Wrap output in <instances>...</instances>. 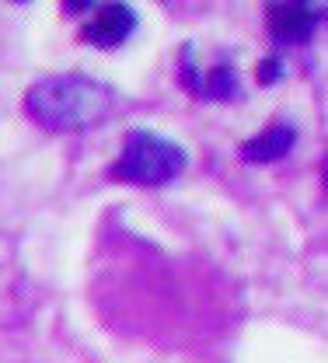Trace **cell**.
I'll return each mask as SVG.
<instances>
[{"label":"cell","instance_id":"6da1fadb","mask_svg":"<svg viewBox=\"0 0 328 363\" xmlns=\"http://www.w3.org/2000/svg\"><path fill=\"white\" fill-rule=\"evenodd\" d=\"M119 91L88 74H52L25 91V112L49 133H84L119 108Z\"/></svg>","mask_w":328,"mask_h":363},{"label":"cell","instance_id":"7a4b0ae2","mask_svg":"<svg viewBox=\"0 0 328 363\" xmlns=\"http://www.w3.org/2000/svg\"><path fill=\"white\" fill-rule=\"evenodd\" d=\"M188 168V154L186 147H179L175 140L161 133H150V130H130L126 143H123V154L112 161L108 175L115 182H126V185H168L175 182L182 172Z\"/></svg>","mask_w":328,"mask_h":363},{"label":"cell","instance_id":"3957f363","mask_svg":"<svg viewBox=\"0 0 328 363\" xmlns=\"http://www.w3.org/2000/svg\"><path fill=\"white\" fill-rule=\"evenodd\" d=\"M318 21H322L318 0H266V28L276 45L311 43Z\"/></svg>","mask_w":328,"mask_h":363},{"label":"cell","instance_id":"277c9868","mask_svg":"<svg viewBox=\"0 0 328 363\" xmlns=\"http://www.w3.org/2000/svg\"><path fill=\"white\" fill-rule=\"evenodd\" d=\"M140 28V14L126 0H108L81 25V43L91 49H119Z\"/></svg>","mask_w":328,"mask_h":363},{"label":"cell","instance_id":"5b68a950","mask_svg":"<svg viewBox=\"0 0 328 363\" xmlns=\"http://www.w3.org/2000/svg\"><path fill=\"white\" fill-rule=\"evenodd\" d=\"M293 147H297V126H293V123H273V126H266L262 133L248 136V140L237 147V154H241V161H248V164H273V161L286 157Z\"/></svg>","mask_w":328,"mask_h":363},{"label":"cell","instance_id":"8992f818","mask_svg":"<svg viewBox=\"0 0 328 363\" xmlns=\"http://www.w3.org/2000/svg\"><path fill=\"white\" fill-rule=\"evenodd\" d=\"M199 98L203 101H220V105L241 101L244 91H241V81H237V70L231 63H217L213 70H206L203 81H199Z\"/></svg>","mask_w":328,"mask_h":363},{"label":"cell","instance_id":"52a82bcc","mask_svg":"<svg viewBox=\"0 0 328 363\" xmlns=\"http://www.w3.org/2000/svg\"><path fill=\"white\" fill-rule=\"evenodd\" d=\"M199 81H203V70L196 67V45L186 43L182 45V56H179V84L188 94H199Z\"/></svg>","mask_w":328,"mask_h":363},{"label":"cell","instance_id":"ba28073f","mask_svg":"<svg viewBox=\"0 0 328 363\" xmlns=\"http://www.w3.org/2000/svg\"><path fill=\"white\" fill-rule=\"evenodd\" d=\"M255 77H259V84H262V88H273V84H280L283 77H286V63H283L280 52H273V56L259 60V67H255Z\"/></svg>","mask_w":328,"mask_h":363},{"label":"cell","instance_id":"9c48e42d","mask_svg":"<svg viewBox=\"0 0 328 363\" xmlns=\"http://www.w3.org/2000/svg\"><path fill=\"white\" fill-rule=\"evenodd\" d=\"M60 4H63V14H70V18H81L94 7V0H60Z\"/></svg>","mask_w":328,"mask_h":363},{"label":"cell","instance_id":"30bf717a","mask_svg":"<svg viewBox=\"0 0 328 363\" xmlns=\"http://www.w3.org/2000/svg\"><path fill=\"white\" fill-rule=\"evenodd\" d=\"M322 182H325V189H328V157L322 161Z\"/></svg>","mask_w":328,"mask_h":363},{"label":"cell","instance_id":"8fae6325","mask_svg":"<svg viewBox=\"0 0 328 363\" xmlns=\"http://www.w3.org/2000/svg\"><path fill=\"white\" fill-rule=\"evenodd\" d=\"M11 4H32V0H11Z\"/></svg>","mask_w":328,"mask_h":363}]
</instances>
